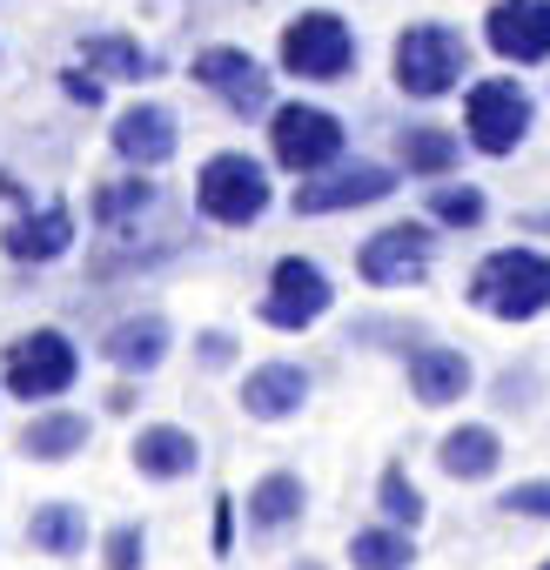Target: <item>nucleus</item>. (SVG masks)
Masks as SVG:
<instances>
[{
  "instance_id": "nucleus-1",
  "label": "nucleus",
  "mask_w": 550,
  "mask_h": 570,
  "mask_svg": "<svg viewBox=\"0 0 550 570\" xmlns=\"http://www.w3.org/2000/svg\"><path fill=\"white\" fill-rule=\"evenodd\" d=\"M463 303L477 316H490L497 330L543 323L550 316V248L537 235L503 242V248H483L477 268H470V282H463Z\"/></svg>"
},
{
  "instance_id": "nucleus-2",
  "label": "nucleus",
  "mask_w": 550,
  "mask_h": 570,
  "mask_svg": "<svg viewBox=\"0 0 550 570\" xmlns=\"http://www.w3.org/2000/svg\"><path fill=\"white\" fill-rule=\"evenodd\" d=\"M477 75V41L456 21H403L390 41V88L416 108L463 95Z\"/></svg>"
},
{
  "instance_id": "nucleus-3",
  "label": "nucleus",
  "mask_w": 550,
  "mask_h": 570,
  "mask_svg": "<svg viewBox=\"0 0 550 570\" xmlns=\"http://www.w3.org/2000/svg\"><path fill=\"white\" fill-rule=\"evenodd\" d=\"M363 68V35L336 8H296L275 35V75L296 88H343Z\"/></svg>"
},
{
  "instance_id": "nucleus-4",
  "label": "nucleus",
  "mask_w": 550,
  "mask_h": 570,
  "mask_svg": "<svg viewBox=\"0 0 550 570\" xmlns=\"http://www.w3.org/2000/svg\"><path fill=\"white\" fill-rule=\"evenodd\" d=\"M275 215V161L255 148H215L195 168V222L222 235H248L255 222Z\"/></svg>"
},
{
  "instance_id": "nucleus-5",
  "label": "nucleus",
  "mask_w": 550,
  "mask_h": 570,
  "mask_svg": "<svg viewBox=\"0 0 550 570\" xmlns=\"http://www.w3.org/2000/svg\"><path fill=\"white\" fill-rule=\"evenodd\" d=\"M81 376H88V356L55 323H35V330H21V336L0 343V390H8V403H21V410L68 403Z\"/></svg>"
},
{
  "instance_id": "nucleus-6",
  "label": "nucleus",
  "mask_w": 550,
  "mask_h": 570,
  "mask_svg": "<svg viewBox=\"0 0 550 570\" xmlns=\"http://www.w3.org/2000/svg\"><path fill=\"white\" fill-rule=\"evenodd\" d=\"M537 95H530V81L517 75V68H497V75H470V88H463V141H470V155H483V161H510L517 148H530V135H537Z\"/></svg>"
},
{
  "instance_id": "nucleus-7",
  "label": "nucleus",
  "mask_w": 550,
  "mask_h": 570,
  "mask_svg": "<svg viewBox=\"0 0 550 570\" xmlns=\"http://www.w3.org/2000/svg\"><path fill=\"white\" fill-rule=\"evenodd\" d=\"M262 135H268V148H262V155L275 161V175H289V181L323 175L330 161H343V155H350V121H343L336 108L310 101V95L275 101V108H268V121H262Z\"/></svg>"
},
{
  "instance_id": "nucleus-8",
  "label": "nucleus",
  "mask_w": 550,
  "mask_h": 570,
  "mask_svg": "<svg viewBox=\"0 0 550 570\" xmlns=\"http://www.w3.org/2000/svg\"><path fill=\"white\" fill-rule=\"evenodd\" d=\"M436 248H443V228L430 215H396V222H383L376 235L356 242V282L376 296L423 289L436 275Z\"/></svg>"
},
{
  "instance_id": "nucleus-9",
  "label": "nucleus",
  "mask_w": 550,
  "mask_h": 570,
  "mask_svg": "<svg viewBox=\"0 0 550 570\" xmlns=\"http://www.w3.org/2000/svg\"><path fill=\"white\" fill-rule=\"evenodd\" d=\"M181 75H188L228 121H268V108H275V68H268L262 55H248L242 41H208V48H195Z\"/></svg>"
},
{
  "instance_id": "nucleus-10",
  "label": "nucleus",
  "mask_w": 550,
  "mask_h": 570,
  "mask_svg": "<svg viewBox=\"0 0 550 570\" xmlns=\"http://www.w3.org/2000/svg\"><path fill=\"white\" fill-rule=\"evenodd\" d=\"M396 188H403V168H396V161H376V155H343V161H330L323 175H303V181L289 188V215H303V222L363 215V208H383Z\"/></svg>"
},
{
  "instance_id": "nucleus-11",
  "label": "nucleus",
  "mask_w": 550,
  "mask_h": 570,
  "mask_svg": "<svg viewBox=\"0 0 550 570\" xmlns=\"http://www.w3.org/2000/svg\"><path fill=\"white\" fill-rule=\"evenodd\" d=\"M336 309V275L316 255H275L255 296V323L275 336H310Z\"/></svg>"
},
{
  "instance_id": "nucleus-12",
  "label": "nucleus",
  "mask_w": 550,
  "mask_h": 570,
  "mask_svg": "<svg viewBox=\"0 0 550 570\" xmlns=\"http://www.w3.org/2000/svg\"><path fill=\"white\" fill-rule=\"evenodd\" d=\"M108 155L121 168H148L161 175L175 155H181V115L161 101V95H135L108 115Z\"/></svg>"
},
{
  "instance_id": "nucleus-13",
  "label": "nucleus",
  "mask_w": 550,
  "mask_h": 570,
  "mask_svg": "<svg viewBox=\"0 0 550 570\" xmlns=\"http://www.w3.org/2000/svg\"><path fill=\"white\" fill-rule=\"evenodd\" d=\"M477 48L497 68H550V0H490L477 21Z\"/></svg>"
},
{
  "instance_id": "nucleus-14",
  "label": "nucleus",
  "mask_w": 550,
  "mask_h": 570,
  "mask_svg": "<svg viewBox=\"0 0 550 570\" xmlns=\"http://www.w3.org/2000/svg\"><path fill=\"white\" fill-rule=\"evenodd\" d=\"M75 242H81V215H75V202H28V208H14L8 222H0V255H8L14 268H55V262H68L75 255Z\"/></svg>"
},
{
  "instance_id": "nucleus-15",
  "label": "nucleus",
  "mask_w": 550,
  "mask_h": 570,
  "mask_svg": "<svg viewBox=\"0 0 550 570\" xmlns=\"http://www.w3.org/2000/svg\"><path fill=\"white\" fill-rule=\"evenodd\" d=\"M310 403H316V370L296 363V356L248 363V376L235 383V410H242L248 423H296Z\"/></svg>"
},
{
  "instance_id": "nucleus-16",
  "label": "nucleus",
  "mask_w": 550,
  "mask_h": 570,
  "mask_svg": "<svg viewBox=\"0 0 550 570\" xmlns=\"http://www.w3.org/2000/svg\"><path fill=\"white\" fill-rule=\"evenodd\" d=\"M303 517H310V476L296 463L262 470L242 497V537L248 543H283L289 530H303Z\"/></svg>"
},
{
  "instance_id": "nucleus-17",
  "label": "nucleus",
  "mask_w": 550,
  "mask_h": 570,
  "mask_svg": "<svg viewBox=\"0 0 550 570\" xmlns=\"http://www.w3.org/2000/svg\"><path fill=\"white\" fill-rule=\"evenodd\" d=\"M403 390L416 410H456L470 390H477V356L463 343H443V336H423L410 356H403Z\"/></svg>"
},
{
  "instance_id": "nucleus-18",
  "label": "nucleus",
  "mask_w": 550,
  "mask_h": 570,
  "mask_svg": "<svg viewBox=\"0 0 550 570\" xmlns=\"http://www.w3.org/2000/svg\"><path fill=\"white\" fill-rule=\"evenodd\" d=\"M95 356L108 363V370H121V376H155L168 356H175V323L161 316V309H135V316H115L108 330H101V343H95Z\"/></svg>"
},
{
  "instance_id": "nucleus-19",
  "label": "nucleus",
  "mask_w": 550,
  "mask_h": 570,
  "mask_svg": "<svg viewBox=\"0 0 550 570\" xmlns=\"http://www.w3.org/2000/svg\"><path fill=\"white\" fill-rule=\"evenodd\" d=\"M463 155H470V141H463V128H450V121H396V135H390V161L403 168V181H450V175H463Z\"/></svg>"
},
{
  "instance_id": "nucleus-20",
  "label": "nucleus",
  "mask_w": 550,
  "mask_h": 570,
  "mask_svg": "<svg viewBox=\"0 0 550 570\" xmlns=\"http://www.w3.org/2000/svg\"><path fill=\"white\" fill-rule=\"evenodd\" d=\"M75 61H88L95 75H108L115 88H148V81H161L168 75V55H155L141 35H128V28H88L81 41H75Z\"/></svg>"
},
{
  "instance_id": "nucleus-21",
  "label": "nucleus",
  "mask_w": 550,
  "mask_h": 570,
  "mask_svg": "<svg viewBox=\"0 0 550 570\" xmlns=\"http://www.w3.org/2000/svg\"><path fill=\"white\" fill-rule=\"evenodd\" d=\"M161 208H168V195H161V181H155L148 168H121V175H108V181L88 188V228H95V235L141 228V222L161 215Z\"/></svg>"
},
{
  "instance_id": "nucleus-22",
  "label": "nucleus",
  "mask_w": 550,
  "mask_h": 570,
  "mask_svg": "<svg viewBox=\"0 0 550 570\" xmlns=\"http://www.w3.org/2000/svg\"><path fill=\"white\" fill-rule=\"evenodd\" d=\"M128 463L141 483H188L202 470V436L188 423H135Z\"/></svg>"
},
{
  "instance_id": "nucleus-23",
  "label": "nucleus",
  "mask_w": 550,
  "mask_h": 570,
  "mask_svg": "<svg viewBox=\"0 0 550 570\" xmlns=\"http://www.w3.org/2000/svg\"><path fill=\"white\" fill-rule=\"evenodd\" d=\"M88 443H95V416H88V410H68V403H41V410H28V423L14 430V450H21L28 463H75Z\"/></svg>"
},
{
  "instance_id": "nucleus-24",
  "label": "nucleus",
  "mask_w": 550,
  "mask_h": 570,
  "mask_svg": "<svg viewBox=\"0 0 550 570\" xmlns=\"http://www.w3.org/2000/svg\"><path fill=\"white\" fill-rule=\"evenodd\" d=\"M436 470H443L450 483H497V470H503V430L483 423V416L450 423V430L436 436Z\"/></svg>"
},
{
  "instance_id": "nucleus-25",
  "label": "nucleus",
  "mask_w": 550,
  "mask_h": 570,
  "mask_svg": "<svg viewBox=\"0 0 550 570\" xmlns=\"http://www.w3.org/2000/svg\"><path fill=\"white\" fill-rule=\"evenodd\" d=\"M88 543H95L88 503H75V497H55V503H35V510H28V550H35V557L75 563V557H88Z\"/></svg>"
},
{
  "instance_id": "nucleus-26",
  "label": "nucleus",
  "mask_w": 550,
  "mask_h": 570,
  "mask_svg": "<svg viewBox=\"0 0 550 570\" xmlns=\"http://www.w3.org/2000/svg\"><path fill=\"white\" fill-rule=\"evenodd\" d=\"M343 563H350V570H416V563H423V543H416V530H403V523H390V517H370V523L350 530Z\"/></svg>"
},
{
  "instance_id": "nucleus-27",
  "label": "nucleus",
  "mask_w": 550,
  "mask_h": 570,
  "mask_svg": "<svg viewBox=\"0 0 550 570\" xmlns=\"http://www.w3.org/2000/svg\"><path fill=\"white\" fill-rule=\"evenodd\" d=\"M423 215H430L443 235H477V228L490 222V188H483V181H463V175L423 181Z\"/></svg>"
},
{
  "instance_id": "nucleus-28",
  "label": "nucleus",
  "mask_w": 550,
  "mask_h": 570,
  "mask_svg": "<svg viewBox=\"0 0 550 570\" xmlns=\"http://www.w3.org/2000/svg\"><path fill=\"white\" fill-rule=\"evenodd\" d=\"M370 490H376V517H390V523H403V530H423V523H430V497H423V483L410 476L403 456H390Z\"/></svg>"
},
{
  "instance_id": "nucleus-29",
  "label": "nucleus",
  "mask_w": 550,
  "mask_h": 570,
  "mask_svg": "<svg viewBox=\"0 0 550 570\" xmlns=\"http://www.w3.org/2000/svg\"><path fill=\"white\" fill-rule=\"evenodd\" d=\"M423 336H430V330H423L416 316H356V323H350V343H356V350H383V356H396V363H403Z\"/></svg>"
},
{
  "instance_id": "nucleus-30",
  "label": "nucleus",
  "mask_w": 550,
  "mask_h": 570,
  "mask_svg": "<svg viewBox=\"0 0 550 570\" xmlns=\"http://www.w3.org/2000/svg\"><path fill=\"white\" fill-rule=\"evenodd\" d=\"M188 363H195V376H235V370H242V336H235L228 323H215V330H195V343H188Z\"/></svg>"
},
{
  "instance_id": "nucleus-31",
  "label": "nucleus",
  "mask_w": 550,
  "mask_h": 570,
  "mask_svg": "<svg viewBox=\"0 0 550 570\" xmlns=\"http://www.w3.org/2000/svg\"><path fill=\"white\" fill-rule=\"evenodd\" d=\"M95 550H101V570H148V523L121 517L95 537Z\"/></svg>"
},
{
  "instance_id": "nucleus-32",
  "label": "nucleus",
  "mask_w": 550,
  "mask_h": 570,
  "mask_svg": "<svg viewBox=\"0 0 550 570\" xmlns=\"http://www.w3.org/2000/svg\"><path fill=\"white\" fill-rule=\"evenodd\" d=\"M490 403H497V410H517V416L537 410V403H543V370H537V363H503V370L490 376Z\"/></svg>"
},
{
  "instance_id": "nucleus-33",
  "label": "nucleus",
  "mask_w": 550,
  "mask_h": 570,
  "mask_svg": "<svg viewBox=\"0 0 550 570\" xmlns=\"http://www.w3.org/2000/svg\"><path fill=\"white\" fill-rule=\"evenodd\" d=\"M55 88H61V101H68V108H81V115H101L115 81H108V75H95L88 61H68V68L55 75Z\"/></svg>"
},
{
  "instance_id": "nucleus-34",
  "label": "nucleus",
  "mask_w": 550,
  "mask_h": 570,
  "mask_svg": "<svg viewBox=\"0 0 550 570\" xmlns=\"http://www.w3.org/2000/svg\"><path fill=\"white\" fill-rule=\"evenodd\" d=\"M235 550H242V497L235 490H215V503H208V557L228 563Z\"/></svg>"
},
{
  "instance_id": "nucleus-35",
  "label": "nucleus",
  "mask_w": 550,
  "mask_h": 570,
  "mask_svg": "<svg viewBox=\"0 0 550 570\" xmlns=\"http://www.w3.org/2000/svg\"><path fill=\"white\" fill-rule=\"evenodd\" d=\"M497 517H517V523H550V476L503 483V490H497Z\"/></svg>"
},
{
  "instance_id": "nucleus-36",
  "label": "nucleus",
  "mask_w": 550,
  "mask_h": 570,
  "mask_svg": "<svg viewBox=\"0 0 550 570\" xmlns=\"http://www.w3.org/2000/svg\"><path fill=\"white\" fill-rule=\"evenodd\" d=\"M135 403H141V376H121V383H108V396H101L108 416H135Z\"/></svg>"
},
{
  "instance_id": "nucleus-37",
  "label": "nucleus",
  "mask_w": 550,
  "mask_h": 570,
  "mask_svg": "<svg viewBox=\"0 0 550 570\" xmlns=\"http://www.w3.org/2000/svg\"><path fill=\"white\" fill-rule=\"evenodd\" d=\"M0 202H8V208H28V202H35V188H28L14 168H0Z\"/></svg>"
},
{
  "instance_id": "nucleus-38",
  "label": "nucleus",
  "mask_w": 550,
  "mask_h": 570,
  "mask_svg": "<svg viewBox=\"0 0 550 570\" xmlns=\"http://www.w3.org/2000/svg\"><path fill=\"white\" fill-rule=\"evenodd\" d=\"M517 228H523V235H537V242H550V208H523V215H517Z\"/></svg>"
},
{
  "instance_id": "nucleus-39",
  "label": "nucleus",
  "mask_w": 550,
  "mask_h": 570,
  "mask_svg": "<svg viewBox=\"0 0 550 570\" xmlns=\"http://www.w3.org/2000/svg\"><path fill=\"white\" fill-rule=\"evenodd\" d=\"M296 570H330V563H323V557H303V563H296Z\"/></svg>"
},
{
  "instance_id": "nucleus-40",
  "label": "nucleus",
  "mask_w": 550,
  "mask_h": 570,
  "mask_svg": "<svg viewBox=\"0 0 550 570\" xmlns=\"http://www.w3.org/2000/svg\"><path fill=\"white\" fill-rule=\"evenodd\" d=\"M537 570H550V557H543V563H537Z\"/></svg>"
},
{
  "instance_id": "nucleus-41",
  "label": "nucleus",
  "mask_w": 550,
  "mask_h": 570,
  "mask_svg": "<svg viewBox=\"0 0 550 570\" xmlns=\"http://www.w3.org/2000/svg\"><path fill=\"white\" fill-rule=\"evenodd\" d=\"M0 403H8V390H0Z\"/></svg>"
}]
</instances>
